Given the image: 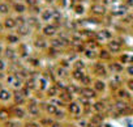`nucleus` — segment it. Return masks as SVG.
I'll return each instance as SVG.
<instances>
[{
  "instance_id": "1",
  "label": "nucleus",
  "mask_w": 133,
  "mask_h": 127,
  "mask_svg": "<svg viewBox=\"0 0 133 127\" xmlns=\"http://www.w3.org/2000/svg\"><path fill=\"white\" fill-rule=\"evenodd\" d=\"M91 76H94L95 79H107L110 76V72H108V68H107V64L101 60H95L91 63Z\"/></svg>"
},
{
  "instance_id": "2",
  "label": "nucleus",
  "mask_w": 133,
  "mask_h": 127,
  "mask_svg": "<svg viewBox=\"0 0 133 127\" xmlns=\"http://www.w3.org/2000/svg\"><path fill=\"white\" fill-rule=\"evenodd\" d=\"M65 110H66V113H68V115H69L71 118L76 119V118H78V117H82V110H84V109H82L81 104H80L77 100H73V101H71L68 105H66Z\"/></svg>"
},
{
  "instance_id": "3",
  "label": "nucleus",
  "mask_w": 133,
  "mask_h": 127,
  "mask_svg": "<svg viewBox=\"0 0 133 127\" xmlns=\"http://www.w3.org/2000/svg\"><path fill=\"white\" fill-rule=\"evenodd\" d=\"M11 113H12V118L13 119H18L21 122H24L25 119L29 118L28 115V110L25 106H20V105H11Z\"/></svg>"
},
{
  "instance_id": "4",
  "label": "nucleus",
  "mask_w": 133,
  "mask_h": 127,
  "mask_svg": "<svg viewBox=\"0 0 133 127\" xmlns=\"http://www.w3.org/2000/svg\"><path fill=\"white\" fill-rule=\"evenodd\" d=\"M106 64H107L108 72L111 75H123L125 72V66L123 64V63H120L117 59L116 60H111V62L106 63Z\"/></svg>"
},
{
  "instance_id": "5",
  "label": "nucleus",
  "mask_w": 133,
  "mask_h": 127,
  "mask_svg": "<svg viewBox=\"0 0 133 127\" xmlns=\"http://www.w3.org/2000/svg\"><path fill=\"white\" fill-rule=\"evenodd\" d=\"M59 33V26L54 22H47L43 25L42 28V35H44L47 39H51L54 37H56Z\"/></svg>"
},
{
  "instance_id": "6",
  "label": "nucleus",
  "mask_w": 133,
  "mask_h": 127,
  "mask_svg": "<svg viewBox=\"0 0 133 127\" xmlns=\"http://www.w3.org/2000/svg\"><path fill=\"white\" fill-rule=\"evenodd\" d=\"M106 49H107L112 55H115V54L119 55V54L123 51V42L120 41V38H112V39L107 41Z\"/></svg>"
},
{
  "instance_id": "7",
  "label": "nucleus",
  "mask_w": 133,
  "mask_h": 127,
  "mask_svg": "<svg viewBox=\"0 0 133 127\" xmlns=\"http://www.w3.org/2000/svg\"><path fill=\"white\" fill-rule=\"evenodd\" d=\"M90 13L93 16H95V17H103L107 13V7L103 3L95 2V3H93L90 5Z\"/></svg>"
},
{
  "instance_id": "8",
  "label": "nucleus",
  "mask_w": 133,
  "mask_h": 127,
  "mask_svg": "<svg viewBox=\"0 0 133 127\" xmlns=\"http://www.w3.org/2000/svg\"><path fill=\"white\" fill-rule=\"evenodd\" d=\"M93 89L99 94V96H103L107 90H108V84L104 79H94L93 84H91Z\"/></svg>"
},
{
  "instance_id": "9",
  "label": "nucleus",
  "mask_w": 133,
  "mask_h": 127,
  "mask_svg": "<svg viewBox=\"0 0 133 127\" xmlns=\"http://www.w3.org/2000/svg\"><path fill=\"white\" fill-rule=\"evenodd\" d=\"M33 46H34L37 50L47 51V49L50 47V41H48L44 35H38V37L34 38V41H33Z\"/></svg>"
},
{
  "instance_id": "10",
  "label": "nucleus",
  "mask_w": 133,
  "mask_h": 127,
  "mask_svg": "<svg viewBox=\"0 0 133 127\" xmlns=\"http://www.w3.org/2000/svg\"><path fill=\"white\" fill-rule=\"evenodd\" d=\"M125 80L121 77V75H112L111 76V79H110V83H107L108 84V89H111V92H116L120 87H123V83H124Z\"/></svg>"
},
{
  "instance_id": "11",
  "label": "nucleus",
  "mask_w": 133,
  "mask_h": 127,
  "mask_svg": "<svg viewBox=\"0 0 133 127\" xmlns=\"http://www.w3.org/2000/svg\"><path fill=\"white\" fill-rule=\"evenodd\" d=\"M78 96H81V97H84V98H88V100H90V101H94V100L99 98V94L93 89L91 85H90V87H81V92H80Z\"/></svg>"
},
{
  "instance_id": "12",
  "label": "nucleus",
  "mask_w": 133,
  "mask_h": 127,
  "mask_svg": "<svg viewBox=\"0 0 133 127\" xmlns=\"http://www.w3.org/2000/svg\"><path fill=\"white\" fill-rule=\"evenodd\" d=\"M91 107H93L94 113H106L108 110V105H107L106 100H103V98L94 100L93 104H91Z\"/></svg>"
},
{
  "instance_id": "13",
  "label": "nucleus",
  "mask_w": 133,
  "mask_h": 127,
  "mask_svg": "<svg viewBox=\"0 0 133 127\" xmlns=\"http://www.w3.org/2000/svg\"><path fill=\"white\" fill-rule=\"evenodd\" d=\"M60 100H63L65 104H69L71 101H73L75 100V94L71 92V89L68 88V85H65L60 92H59V96H57Z\"/></svg>"
},
{
  "instance_id": "14",
  "label": "nucleus",
  "mask_w": 133,
  "mask_h": 127,
  "mask_svg": "<svg viewBox=\"0 0 133 127\" xmlns=\"http://www.w3.org/2000/svg\"><path fill=\"white\" fill-rule=\"evenodd\" d=\"M115 98H117V100L132 101V100H133V94H132L125 87H120V88L115 92Z\"/></svg>"
},
{
  "instance_id": "15",
  "label": "nucleus",
  "mask_w": 133,
  "mask_h": 127,
  "mask_svg": "<svg viewBox=\"0 0 133 127\" xmlns=\"http://www.w3.org/2000/svg\"><path fill=\"white\" fill-rule=\"evenodd\" d=\"M13 105H20V106H25L28 102V98L22 94V92L18 90H13V98H12Z\"/></svg>"
},
{
  "instance_id": "16",
  "label": "nucleus",
  "mask_w": 133,
  "mask_h": 127,
  "mask_svg": "<svg viewBox=\"0 0 133 127\" xmlns=\"http://www.w3.org/2000/svg\"><path fill=\"white\" fill-rule=\"evenodd\" d=\"M112 56H114V55H112L106 47H101V49L98 50V60H101V62H103V63H108V62L114 60Z\"/></svg>"
},
{
  "instance_id": "17",
  "label": "nucleus",
  "mask_w": 133,
  "mask_h": 127,
  "mask_svg": "<svg viewBox=\"0 0 133 127\" xmlns=\"http://www.w3.org/2000/svg\"><path fill=\"white\" fill-rule=\"evenodd\" d=\"M59 92H60V88L56 85V83H52V84H50V87L46 89V92H44V97L46 98H55V97H57L59 96Z\"/></svg>"
},
{
  "instance_id": "18",
  "label": "nucleus",
  "mask_w": 133,
  "mask_h": 127,
  "mask_svg": "<svg viewBox=\"0 0 133 127\" xmlns=\"http://www.w3.org/2000/svg\"><path fill=\"white\" fill-rule=\"evenodd\" d=\"M12 98H13V90L8 88L0 89V102L8 104V102H12Z\"/></svg>"
},
{
  "instance_id": "19",
  "label": "nucleus",
  "mask_w": 133,
  "mask_h": 127,
  "mask_svg": "<svg viewBox=\"0 0 133 127\" xmlns=\"http://www.w3.org/2000/svg\"><path fill=\"white\" fill-rule=\"evenodd\" d=\"M86 74H88L86 70H72L71 71V77H72V80L75 83H78L80 84L82 81V79L85 77Z\"/></svg>"
},
{
  "instance_id": "20",
  "label": "nucleus",
  "mask_w": 133,
  "mask_h": 127,
  "mask_svg": "<svg viewBox=\"0 0 133 127\" xmlns=\"http://www.w3.org/2000/svg\"><path fill=\"white\" fill-rule=\"evenodd\" d=\"M8 119H12V113L9 106H0V123H3Z\"/></svg>"
},
{
  "instance_id": "21",
  "label": "nucleus",
  "mask_w": 133,
  "mask_h": 127,
  "mask_svg": "<svg viewBox=\"0 0 133 127\" xmlns=\"http://www.w3.org/2000/svg\"><path fill=\"white\" fill-rule=\"evenodd\" d=\"M117 60L120 63H123L124 66L132 64L133 63V54H130V52H120L119 56H117Z\"/></svg>"
},
{
  "instance_id": "22",
  "label": "nucleus",
  "mask_w": 133,
  "mask_h": 127,
  "mask_svg": "<svg viewBox=\"0 0 133 127\" xmlns=\"http://www.w3.org/2000/svg\"><path fill=\"white\" fill-rule=\"evenodd\" d=\"M3 56H4L5 59H8V60H16L17 56H18V52H17V50L13 49L12 46H8V47L4 49V54H3Z\"/></svg>"
},
{
  "instance_id": "23",
  "label": "nucleus",
  "mask_w": 133,
  "mask_h": 127,
  "mask_svg": "<svg viewBox=\"0 0 133 127\" xmlns=\"http://www.w3.org/2000/svg\"><path fill=\"white\" fill-rule=\"evenodd\" d=\"M3 26H4V29H7V30H16L17 29V22H16V19L15 17H5L4 19V21H3Z\"/></svg>"
},
{
  "instance_id": "24",
  "label": "nucleus",
  "mask_w": 133,
  "mask_h": 127,
  "mask_svg": "<svg viewBox=\"0 0 133 127\" xmlns=\"http://www.w3.org/2000/svg\"><path fill=\"white\" fill-rule=\"evenodd\" d=\"M39 123L42 127H50L54 122H55V118L51 117V115H47V114H42L39 118H38Z\"/></svg>"
},
{
  "instance_id": "25",
  "label": "nucleus",
  "mask_w": 133,
  "mask_h": 127,
  "mask_svg": "<svg viewBox=\"0 0 133 127\" xmlns=\"http://www.w3.org/2000/svg\"><path fill=\"white\" fill-rule=\"evenodd\" d=\"M5 41L8 42L9 46H15V45H18V43H20L21 37H20L17 33H8L7 37H5Z\"/></svg>"
},
{
  "instance_id": "26",
  "label": "nucleus",
  "mask_w": 133,
  "mask_h": 127,
  "mask_svg": "<svg viewBox=\"0 0 133 127\" xmlns=\"http://www.w3.org/2000/svg\"><path fill=\"white\" fill-rule=\"evenodd\" d=\"M84 58L88 59V60H91V62H95L98 60V50H93V49H86L84 51Z\"/></svg>"
},
{
  "instance_id": "27",
  "label": "nucleus",
  "mask_w": 133,
  "mask_h": 127,
  "mask_svg": "<svg viewBox=\"0 0 133 127\" xmlns=\"http://www.w3.org/2000/svg\"><path fill=\"white\" fill-rule=\"evenodd\" d=\"M54 16H55V12L52 9H44V11L41 12V20L44 21L46 24L50 22V21H52L54 20Z\"/></svg>"
},
{
  "instance_id": "28",
  "label": "nucleus",
  "mask_w": 133,
  "mask_h": 127,
  "mask_svg": "<svg viewBox=\"0 0 133 127\" xmlns=\"http://www.w3.org/2000/svg\"><path fill=\"white\" fill-rule=\"evenodd\" d=\"M68 117H69V115H68V113H66V110H65V109H60V107L57 109V111H56L55 115H54L55 120H60V122H65Z\"/></svg>"
},
{
  "instance_id": "29",
  "label": "nucleus",
  "mask_w": 133,
  "mask_h": 127,
  "mask_svg": "<svg viewBox=\"0 0 133 127\" xmlns=\"http://www.w3.org/2000/svg\"><path fill=\"white\" fill-rule=\"evenodd\" d=\"M72 70H86V63L81 58H76L72 62Z\"/></svg>"
},
{
  "instance_id": "30",
  "label": "nucleus",
  "mask_w": 133,
  "mask_h": 127,
  "mask_svg": "<svg viewBox=\"0 0 133 127\" xmlns=\"http://www.w3.org/2000/svg\"><path fill=\"white\" fill-rule=\"evenodd\" d=\"M0 127H22V122L18 119H8L0 124Z\"/></svg>"
},
{
  "instance_id": "31",
  "label": "nucleus",
  "mask_w": 133,
  "mask_h": 127,
  "mask_svg": "<svg viewBox=\"0 0 133 127\" xmlns=\"http://www.w3.org/2000/svg\"><path fill=\"white\" fill-rule=\"evenodd\" d=\"M31 28L26 24V25H22V26H17V29H16V33L20 35V37H26V35H29L30 34V30Z\"/></svg>"
},
{
  "instance_id": "32",
  "label": "nucleus",
  "mask_w": 133,
  "mask_h": 127,
  "mask_svg": "<svg viewBox=\"0 0 133 127\" xmlns=\"http://www.w3.org/2000/svg\"><path fill=\"white\" fill-rule=\"evenodd\" d=\"M12 8H13V11H15L17 15H24V13L26 12V9H28L26 4H24V3H15V4L12 5Z\"/></svg>"
},
{
  "instance_id": "33",
  "label": "nucleus",
  "mask_w": 133,
  "mask_h": 127,
  "mask_svg": "<svg viewBox=\"0 0 133 127\" xmlns=\"http://www.w3.org/2000/svg\"><path fill=\"white\" fill-rule=\"evenodd\" d=\"M22 127H42L38 119H33V118H28L22 122Z\"/></svg>"
},
{
  "instance_id": "34",
  "label": "nucleus",
  "mask_w": 133,
  "mask_h": 127,
  "mask_svg": "<svg viewBox=\"0 0 133 127\" xmlns=\"http://www.w3.org/2000/svg\"><path fill=\"white\" fill-rule=\"evenodd\" d=\"M121 22L127 24V25H133V15L132 13H127L121 17Z\"/></svg>"
},
{
  "instance_id": "35",
  "label": "nucleus",
  "mask_w": 133,
  "mask_h": 127,
  "mask_svg": "<svg viewBox=\"0 0 133 127\" xmlns=\"http://www.w3.org/2000/svg\"><path fill=\"white\" fill-rule=\"evenodd\" d=\"M124 87L133 94V77H128V79L124 81Z\"/></svg>"
},
{
  "instance_id": "36",
  "label": "nucleus",
  "mask_w": 133,
  "mask_h": 127,
  "mask_svg": "<svg viewBox=\"0 0 133 127\" xmlns=\"http://www.w3.org/2000/svg\"><path fill=\"white\" fill-rule=\"evenodd\" d=\"M11 11V7L7 3H0V13L2 15H8Z\"/></svg>"
},
{
  "instance_id": "37",
  "label": "nucleus",
  "mask_w": 133,
  "mask_h": 127,
  "mask_svg": "<svg viewBox=\"0 0 133 127\" xmlns=\"http://www.w3.org/2000/svg\"><path fill=\"white\" fill-rule=\"evenodd\" d=\"M7 70V62H5V58L0 56V72H4Z\"/></svg>"
},
{
  "instance_id": "38",
  "label": "nucleus",
  "mask_w": 133,
  "mask_h": 127,
  "mask_svg": "<svg viewBox=\"0 0 133 127\" xmlns=\"http://www.w3.org/2000/svg\"><path fill=\"white\" fill-rule=\"evenodd\" d=\"M75 12L77 13V15H82L84 12H85V9H84V5L82 4H75Z\"/></svg>"
},
{
  "instance_id": "39",
  "label": "nucleus",
  "mask_w": 133,
  "mask_h": 127,
  "mask_svg": "<svg viewBox=\"0 0 133 127\" xmlns=\"http://www.w3.org/2000/svg\"><path fill=\"white\" fill-rule=\"evenodd\" d=\"M125 74H127L129 77H133V63H132V64L125 66Z\"/></svg>"
},
{
  "instance_id": "40",
  "label": "nucleus",
  "mask_w": 133,
  "mask_h": 127,
  "mask_svg": "<svg viewBox=\"0 0 133 127\" xmlns=\"http://www.w3.org/2000/svg\"><path fill=\"white\" fill-rule=\"evenodd\" d=\"M125 5L127 7H132L133 5V0H125Z\"/></svg>"
}]
</instances>
